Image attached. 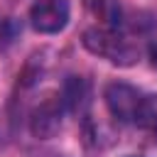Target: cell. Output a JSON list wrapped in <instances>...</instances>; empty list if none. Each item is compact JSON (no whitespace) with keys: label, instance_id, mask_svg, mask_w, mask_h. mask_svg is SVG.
<instances>
[{"label":"cell","instance_id":"1","mask_svg":"<svg viewBox=\"0 0 157 157\" xmlns=\"http://www.w3.org/2000/svg\"><path fill=\"white\" fill-rule=\"evenodd\" d=\"M83 47L91 54L103 56V59H108L113 64H120V66H130L140 56V47L123 29V22L120 25H101V27L86 29L83 32Z\"/></svg>","mask_w":157,"mask_h":157},{"label":"cell","instance_id":"2","mask_svg":"<svg viewBox=\"0 0 157 157\" xmlns=\"http://www.w3.org/2000/svg\"><path fill=\"white\" fill-rule=\"evenodd\" d=\"M69 0H37L29 7V25L39 34H56L69 25Z\"/></svg>","mask_w":157,"mask_h":157},{"label":"cell","instance_id":"3","mask_svg":"<svg viewBox=\"0 0 157 157\" xmlns=\"http://www.w3.org/2000/svg\"><path fill=\"white\" fill-rule=\"evenodd\" d=\"M66 110L64 101H61V93H49L47 98H42L34 110H32V118H29V128L34 132V137H52L59 125H61V113Z\"/></svg>","mask_w":157,"mask_h":157},{"label":"cell","instance_id":"4","mask_svg":"<svg viewBox=\"0 0 157 157\" xmlns=\"http://www.w3.org/2000/svg\"><path fill=\"white\" fill-rule=\"evenodd\" d=\"M105 98V105L110 110V115L120 123H135V113H137V105L142 101V93L128 83H110L103 93Z\"/></svg>","mask_w":157,"mask_h":157},{"label":"cell","instance_id":"5","mask_svg":"<svg viewBox=\"0 0 157 157\" xmlns=\"http://www.w3.org/2000/svg\"><path fill=\"white\" fill-rule=\"evenodd\" d=\"M132 125H137L140 130H145L147 135L157 140V93H142Z\"/></svg>","mask_w":157,"mask_h":157},{"label":"cell","instance_id":"6","mask_svg":"<svg viewBox=\"0 0 157 157\" xmlns=\"http://www.w3.org/2000/svg\"><path fill=\"white\" fill-rule=\"evenodd\" d=\"M61 101H64L66 110L78 113L86 105V101H88V83L81 76H69L64 88H61Z\"/></svg>","mask_w":157,"mask_h":157},{"label":"cell","instance_id":"7","mask_svg":"<svg viewBox=\"0 0 157 157\" xmlns=\"http://www.w3.org/2000/svg\"><path fill=\"white\" fill-rule=\"evenodd\" d=\"M20 37V22L12 17H0V49L10 47Z\"/></svg>","mask_w":157,"mask_h":157},{"label":"cell","instance_id":"8","mask_svg":"<svg viewBox=\"0 0 157 157\" xmlns=\"http://www.w3.org/2000/svg\"><path fill=\"white\" fill-rule=\"evenodd\" d=\"M150 59H152V64L157 66V42H152V44H150Z\"/></svg>","mask_w":157,"mask_h":157}]
</instances>
